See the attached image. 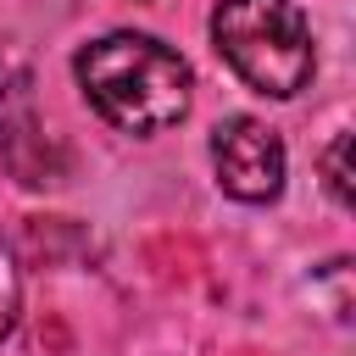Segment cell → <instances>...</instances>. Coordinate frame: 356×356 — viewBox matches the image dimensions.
<instances>
[{
  "instance_id": "2",
  "label": "cell",
  "mask_w": 356,
  "mask_h": 356,
  "mask_svg": "<svg viewBox=\"0 0 356 356\" xmlns=\"http://www.w3.org/2000/svg\"><path fill=\"white\" fill-rule=\"evenodd\" d=\"M211 44L267 100H295L317 72L312 28L295 0H217Z\"/></svg>"
},
{
  "instance_id": "4",
  "label": "cell",
  "mask_w": 356,
  "mask_h": 356,
  "mask_svg": "<svg viewBox=\"0 0 356 356\" xmlns=\"http://www.w3.org/2000/svg\"><path fill=\"white\" fill-rule=\"evenodd\" d=\"M317 167H323V189H328V200H334L339 211H350V134H334L328 150L317 156Z\"/></svg>"
},
{
  "instance_id": "1",
  "label": "cell",
  "mask_w": 356,
  "mask_h": 356,
  "mask_svg": "<svg viewBox=\"0 0 356 356\" xmlns=\"http://www.w3.org/2000/svg\"><path fill=\"white\" fill-rule=\"evenodd\" d=\"M72 78L100 122H111L117 134H139V139L178 128L195 100L189 61L156 33H134V28L89 39L72 56Z\"/></svg>"
},
{
  "instance_id": "5",
  "label": "cell",
  "mask_w": 356,
  "mask_h": 356,
  "mask_svg": "<svg viewBox=\"0 0 356 356\" xmlns=\"http://www.w3.org/2000/svg\"><path fill=\"white\" fill-rule=\"evenodd\" d=\"M17 317H22V273H17V256L0 234V339L17 328Z\"/></svg>"
},
{
  "instance_id": "3",
  "label": "cell",
  "mask_w": 356,
  "mask_h": 356,
  "mask_svg": "<svg viewBox=\"0 0 356 356\" xmlns=\"http://www.w3.org/2000/svg\"><path fill=\"white\" fill-rule=\"evenodd\" d=\"M211 172H217V189L245 200V206L278 200V189H284V139L261 117H222L211 128Z\"/></svg>"
}]
</instances>
